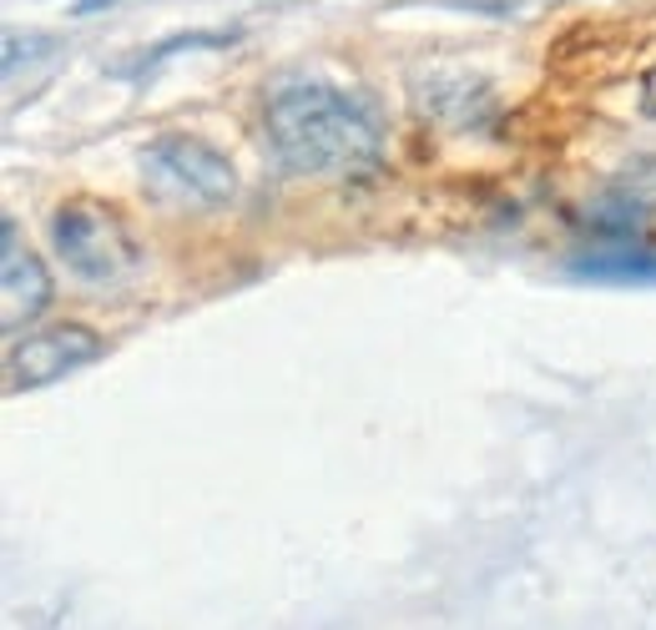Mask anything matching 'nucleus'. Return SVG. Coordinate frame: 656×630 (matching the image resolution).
Returning a JSON list of instances; mask_svg holds the SVG:
<instances>
[{"label":"nucleus","instance_id":"f257e3e1","mask_svg":"<svg viewBox=\"0 0 656 630\" xmlns=\"http://www.w3.org/2000/svg\"><path fill=\"white\" fill-rule=\"evenodd\" d=\"M268 142L299 177H358L384 152L379 117L364 96L329 82H283L268 96Z\"/></svg>","mask_w":656,"mask_h":630},{"label":"nucleus","instance_id":"f03ea898","mask_svg":"<svg viewBox=\"0 0 656 630\" xmlns=\"http://www.w3.org/2000/svg\"><path fill=\"white\" fill-rule=\"evenodd\" d=\"M142 182L162 207H182V213H217L238 197L233 162L187 131H168V137L147 142Z\"/></svg>","mask_w":656,"mask_h":630},{"label":"nucleus","instance_id":"423d86ee","mask_svg":"<svg viewBox=\"0 0 656 630\" xmlns=\"http://www.w3.org/2000/svg\"><path fill=\"white\" fill-rule=\"evenodd\" d=\"M576 273H585V278H616V283H646V278H656V252H591V258H576L571 262Z\"/></svg>","mask_w":656,"mask_h":630},{"label":"nucleus","instance_id":"6e6552de","mask_svg":"<svg viewBox=\"0 0 656 630\" xmlns=\"http://www.w3.org/2000/svg\"><path fill=\"white\" fill-rule=\"evenodd\" d=\"M46 51H51L46 36H6V76H15L21 61H36V56H46Z\"/></svg>","mask_w":656,"mask_h":630},{"label":"nucleus","instance_id":"7ed1b4c3","mask_svg":"<svg viewBox=\"0 0 656 630\" xmlns=\"http://www.w3.org/2000/svg\"><path fill=\"white\" fill-rule=\"evenodd\" d=\"M51 248L66 262V273L92 287H117L137 273V242L127 222L92 197H72L51 213Z\"/></svg>","mask_w":656,"mask_h":630},{"label":"nucleus","instance_id":"39448f33","mask_svg":"<svg viewBox=\"0 0 656 630\" xmlns=\"http://www.w3.org/2000/svg\"><path fill=\"white\" fill-rule=\"evenodd\" d=\"M51 283L46 262L21 242V227L6 217L0 222V328L6 334H21L25 323H36L51 308Z\"/></svg>","mask_w":656,"mask_h":630},{"label":"nucleus","instance_id":"1a4fd4ad","mask_svg":"<svg viewBox=\"0 0 656 630\" xmlns=\"http://www.w3.org/2000/svg\"><path fill=\"white\" fill-rule=\"evenodd\" d=\"M642 111L646 117H656V66L642 76Z\"/></svg>","mask_w":656,"mask_h":630},{"label":"nucleus","instance_id":"20e7f679","mask_svg":"<svg viewBox=\"0 0 656 630\" xmlns=\"http://www.w3.org/2000/svg\"><path fill=\"white\" fill-rule=\"evenodd\" d=\"M101 354H107V344H101V334L86 328V323H56V328L25 334V338H15L11 354H6V389L11 393L46 389V383L96 363Z\"/></svg>","mask_w":656,"mask_h":630},{"label":"nucleus","instance_id":"0eeeda50","mask_svg":"<svg viewBox=\"0 0 656 630\" xmlns=\"http://www.w3.org/2000/svg\"><path fill=\"white\" fill-rule=\"evenodd\" d=\"M233 41H238V31H182V36H168L162 46L142 51L137 66H157V61L178 56V51H197V46H233Z\"/></svg>","mask_w":656,"mask_h":630},{"label":"nucleus","instance_id":"9d476101","mask_svg":"<svg viewBox=\"0 0 656 630\" xmlns=\"http://www.w3.org/2000/svg\"><path fill=\"white\" fill-rule=\"evenodd\" d=\"M107 6H117V0H76L72 11L76 15H96V11H107Z\"/></svg>","mask_w":656,"mask_h":630}]
</instances>
